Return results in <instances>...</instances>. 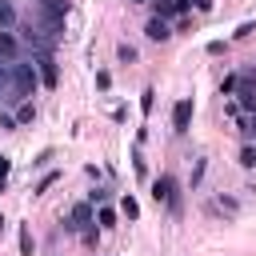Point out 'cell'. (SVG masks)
<instances>
[{"label":"cell","instance_id":"cell-26","mask_svg":"<svg viewBox=\"0 0 256 256\" xmlns=\"http://www.w3.org/2000/svg\"><path fill=\"white\" fill-rule=\"evenodd\" d=\"M0 232H4V216H0Z\"/></svg>","mask_w":256,"mask_h":256},{"label":"cell","instance_id":"cell-19","mask_svg":"<svg viewBox=\"0 0 256 256\" xmlns=\"http://www.w3.org/2000/svg\"><path fill=\"white\" fill-rule=\"evenodd\" d=\"M240 164H244V168H256V148H244V152H240Z\"/></svg>","mask_w":256,"mask_h":256},{"label":"cell","instance_id":"cell-28","mask_svg":"<svg viewBox=\"0 0 256 256\" xmlns=\"http://www.w3.org/2000/svg\"><path fill=\"white\" fill-rule=\"evenodd\" d=\"M0 192H4V180H0Z\"/></svg>","mask_w":256,"mask_h":256},{"label":"cell","instance_id":"cell-6","mask_svg":"<svg viewBox=\"0 0 256 256\" xmlns=\"http://www.w3.org/2000/svg\"><path fill=\"white\" fill-rule=\"evenodd\" d=\"M72 228H88V224H96V212H92V204H72Z\"/></svg>","mask_w":256,"mask_h":256},{"label":"cell","instance_id":"cell-7","mask_svg":"<svg viewBox=\"0 0 256 256\" xmlns=\"http://www.w3.org/2000/svg\"><path fill=\"white\" fill-rule=\"evenodd\" d=\"M0 56H4V64H12V60L20 56V40H16L12 32H4V28H0Z\"/></svg>","mask_w":256,"mask_h":256},{"label":"cell","instance_id":"cell-24","mask_svg":"<svg viewBox=\"0 0 256 256\" xmlns=\"http://www.w3.org/2000/svg\"><path fill=\"white\" fill-rule=\"evenodd\" d=\"M188 4H196V12H212V0H188Z\"/></svg>","mask_w":256,"mask_h":256},{"label":"cell","instance_id":"cell-2","mask_svg":"<svg viewBox=\"0 0 256 256\" xmlns=\"http://www.w3.org/2000/svg\"><path fill=\"white\" fill-rule=\"evenodd\" d=\"M152 200H156V204H168V208H180V200H176V180H172V176H156V180H152Z\"/></svg>","mask_w":256,"mask_h":256},{"label":"cell","instance_id":"cell-22","mask_svg":"<svg viewBox=\"0 0 256 256\" xmlns=\"http://www.w3.org/2000/svg\"><path fill=\"white\" fill-rule=\"evenodd\" d=\"M52 184H56V172H44L40 184H36V192H44V188H52Z\"/></svg>","mask_w":256,"mask_h":256},{"label":"cell","instance_id":"cell-16","mask_svg":"<svg viewBox=\"0 0 256 256\" xmlns=\"http://www.w3.org/2000/svg\"><path fill=\"white\" fill-rule=\"evenodd\" d=\"M44 12H56V16H68V0H40Z\"/></svg>","mask_w":256,"mask_h":256},{"label":"cell","instance_id":"cell-5","mask_svg":"<svg viewBox=\"0 0 256 256\" xmlns=\"http://www.w3.org/2000/svg\"><path fill=\"white\" fill-rule=\"evenodd\" d=\"M192 4L188 0H156V16L160 20H172V16H184Z\"/></svg>","mask_w":256,"mask_h":256},{"label":"cell","instance_id":"cell-4","mask_svg":"<svg viewBox=\"0 0 256 256\" xmlns=\"http://www.w3.org/2000/svg\"><path fill=\"white\" fill-rule=\"evenodd\" d=\"M188 128H192V100L180 96L172 104V132H188Z\"/></svg>","mask_w":256,"mask_h":256},{"label":"cell","instance_id":"cell-13","mask_svg":"<svg viewBox=\"0 0 256 256\" xmlns=\"http://www.w3.org/2000/svg\"><path fill=\"white\" fill-rule=\"evenodd\" d=\"M32 252H36V240L28 228H20V256H32Z\"/></svg>","mask_w":256,"mask_h":256},{"label":"cell","instance_id":"cell-3","mask_svg":"<svg viewBox=\"0 0 256 256\" xmlns=\"http://www.w3.org/2000/svg\"><path fill=\"white\" fill-rule=\"evenodd\" d=\"M36 76H40V84H44V88H56L60 72H56V60H52V52H40V56H36Z\"/></svg>","mask_w":256,"mask_h":256},{"label":"cell","instance_id":"cell-17","mask_svg":"<svg viewBox=\"0 0 256 256\" xmlns=\"http://www.w3.org/2000/svg\"><path fill=\"white\" fill-rule=\"evenodd\" d=\"M152 104H156V92H152V88H144V92H140V112L148 116V112H152Z\"/></svg>","mask_w":256,"mask_h":256},{"label":"cell","instance_id":"cell-11","mask_svg":"<svg viewBox=\"0 0 256 256\" xmlns=\"http://www.w3.org/2000/svg\"><path fill=\"white\" fill-rule=\"evenodd\" d=\"M32 120H36V108H32V100H24L16 112V124H32Z\"/></svg>","mask_w":256,"mask_h":256},{"label":"cell","instance_id":"cell-21","mask_svg":"<svg viewBox=\"0 0 256 256\" xmlns=\"http://www.w3.org/2000/svg\"><path fill=\"white\" fill-rule=\"evenodd\" d=\"M96 88L108 92V88H112V76H108V72H96Z\"/></svg>","mask_w":256,"mask_h":256},{"label":"cell","instance_id":"cell-20","mask_svg":"<svg viewBox=\"0 0 256 256\" xmlns=\"http://www.w3.org/2000/svg\"><path fill=\"white\" fill-rule=\"evenodd\" d=\"M0 132H16V116H8V112H0Z\"/></svg>","mask_w":256,"mask_h":256},{"label":"cell","instance_id":"cell-15","mask_svg":"<svg viewBox=\"0 0 256 256\" xmlns=\"http://www.w3.org/2000/svg\"><path fill=\"white\" fill-rule=\"evenodd\" d=\"M212 208H220V212H228V216H236V212H240V204H236L232 196H220V200H216Z\"/></svg>","mask_w":256,"mask_h":256},{"label":"cell","instance_id":"cell-10","mask_svg":"<svg viewBox=\"0 0 256 256\" xmlns=\"http://www.w3.org/2000/svg\"><path fill=\"white\" fill-rule=\"evenodd\" d=\"M120 212H124L128 220H140V204H136V196H124V200H120Z\"/></svg>","mask_w":256,"mask_h":256},{"label":"cell","instance_id":"cell-23","mask_svg":"<svg viewBox=\"0 0 256 256\" xmlns=\"http://www.w3.org/2000/svg\"><path fill=\"white\" fill-rule=\"evenodd\" d=\"M224 52V40H208V56H220Z\"/></svg>","mask_w":256,"mask_h":256},{"label":"cell","instance_id":"cell-18","mask_svg":"<svg viewBox=\"0 0 256 256\" xmlns=\"http://www.w3.org/2000/svg\"><path fill=\"white\" fill-rule=\"evenodd\" d=\"M116 56H120V64H132V60H136V48H132V44H120Z\"/></svg>","mask_w":256,"mask_h":256},{"label":"cell","instance_id":"cell-1","mask_svg":"<svg viewBox=\"0 0 256 256\" xmlns=\"http://www.w3.org/2000/svg\"><path fill=\"white\" fill-rule=\"evenodd\" d=\"M36 84H40L36 68H32V64H20V60H12V100H28V96L36 92Z\"/></svg>","mask_w":256,"mask_h":256},{"label":"cell","instance_id":"cell-8","mask_svg":"<svg viewBox=\"0 0 256 256\" xmlns=\"http://www.w3.org/2000/svg\"><path fill=\"white\" fill-rule=\"evenodd\" d=\"M144 32H148V40H168V36H172L168 20H160V16H152V20L144 24Z\"/></svg>","mask_w":256,"mask_h":256},{"label":"cell","instance_id":"cell-12","mask_svg":"<svg viewBox=\"0 0 256 256\" xmlns=\"http://www.w3.org/2000/svg\"><path fill=\"white\" fill-rule=\"evenodd\" d=\"M96 224H100V228H112V224H116V212L100 204V208H96Z\"/></svg>","mask_w":256,"mask_h":256},{"label":"cell","instance_id":"cell-9","mask_svg":"<svg viewBox=\"0 0 256 256\" xmlns=\"http://www.w3.org/2000/svg\"><path fill=\"white\" fill-rule=\"evenodd\" d=\"M12 24H16V8H12L8 0H0V28L12 32Z\"/></svg>","mask_w":256,"mask_h":256},{"label":"cell","instance_id":"cell-27","mask_svg":"<svg viewBox=\"0 0 256 256\" xmlns=\"http://www.w3.org/2000/svg\"><path fill=\"white\" fill-rule=\"evenodd\" d=\"M128 4H144V0H128Z\"/></svg>","mask_w":256,"mask_h":256},{"label":"cell","instance_id":"cell-25","mask_svg":"<svg viewBox=\"0 0 256 256\" xmlns=\"http://www.w3.org/2000/svg\"><path fill=\"white\" fill-rule=\"evenodd\" d=\"M8 168H12V160H8V156H0V180H8Z\"/></svg>","mask_w":256,"mask_h":256},{"label":"cell","instance_id":"cell-14","mask_svg":"<svg viewBox=\"0 0 256 256\" xmlns=\"http://www.w3.org/2000/svg\"><path fill=\"white\" fill-rule=\"evenodd\" d=\"M0 92L12 96V64H0Z\"/></svg>","mask_w":256,"mask_h":256}]
</instances>
